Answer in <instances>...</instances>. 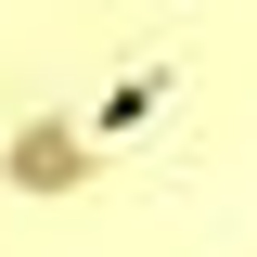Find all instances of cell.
<instances>
[{
  "label": "cell",
  "mask_w": 257,
  "mask_h": 257,
  "mask_svg": "<svg viewBox=\"0 0 257 257\" xmlns=\"http://www.w3.org/2000/svg\"><path fill=\"white\" fill-rule=\"evenodd\" d=\"M13 180H39V193H52V180H77V142H64V128H26V155H13Z\"/></svg>",
  "instance_id": "obj_1"
}]
</instances>
